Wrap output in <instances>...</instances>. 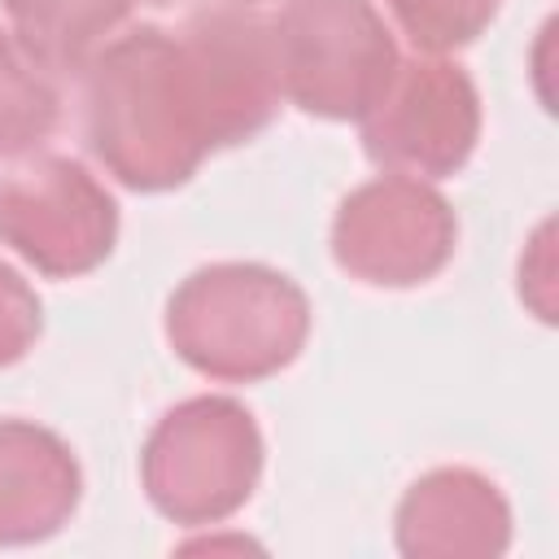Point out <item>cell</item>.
<instances>
[{"mask_svg": "<svg viewBox=\"0 0 559 559\" xmlns=\"http://www.w3.org/2000/svg\"><path fill=\"white\" fill-rule=\"evenodd\" d=\"M175 31L201 74L223 148L266 131L275 109L284 105L271 61L266 13L245 0H210L192 9Z\"/></svg>", "mask_w": 559, "mask_h": 559, "instance_id": "8", "label": "cell"}, {"mask_svg": "<svg viewBox=\"0 0 559 559\" xmlns=\"http://www.w3.org/2000/svg\"><path fill=\"white\" fill-rule=\"evenodd\" d=\"M83 498L74 450L44 424L0 419V546L57 537Z\"/></svg>", "mask_w": 559, "mask_h": 559, "instance_id": "10", "label": "cell"}, {"mask_svg": "<svg viewBox=\"0 0 559 559\" xmlns=\"http://www.w3.org/2000/svg\"><path fill=\"white\" fill-rule=\"evenodd\" d=\"M384 9L419 52L445 57L485 35L502 0H384Z\"/></svg>", "mask_w": 559, "mask_h": 559, "instance_id": "13", "label": "cell"}, {"mask_svg": "<svg viewBox=\"0 0 559 559\" xmlns=\"http://www.w3.org/2000/svg\"><path fill=\"white\" fill-rule=\"evenodd\" d=\"M266 35L280 100L328 122H358L402 61L371 0H284Z\"/></svg>", "mask_w": 559, "mask_h": 559, "instance_id": "4", "label": "cell"}, {"mask_svg": "<svg viewBox=\"0 0 559 559\" xmlns=\"http://www.w3.org/2000/svg\"><path fill=\"white\" fill-rule=\"evenodd\" d=\"M362 153L393 175L450 179L480 140V92L459 61L419 52L393 66L384 92L358 118Z\"/></svg>", "mask_w": 559, "mask_h": 559, "instance_id": "7", "label": "cell"}, {"mask_svg": "<svg viewBox=\"0 0 559 559\" xmlns=\"http://www.w3.org/2000/svg\"><path fill=\"white\" fill-rule=\"evenodd\" d=\"M245 4H253V0H245Z\"/></svg>", "mask_w": 559, "mask_h": 559, "instance_id": "16", "label": "cell"}, {"mask_svg": "<svg viewBox=\"0 0 559 559\" xmlns=\"http://www.w3.org/2000/svg\"><path fill=\"white\" fill-rule=\"evenodd\" d=\"M87 153L131 192H166L223 148L201 74L170 26L109 35L79 70Z\"/></svg>", "mask_w": 559, "mask_h": 559, "instance_id": "1", "label": "cell"}, {"mask_svg": "<svg viewBox=\"0 0 559 559\" xmlns=\"http://www.w3.org/2000/svg\"><path fill=\"white\" fill-rule=\"evenodd\" d=\"M0 245L48 280L87 275L118 245V201L66 153H9L0 157Z\"/></svg>", "mask_w": 559, "mask_h": 559, "instance_id": "5", "label": "cell"}, {"mask_svg": "<svg viewBox=\"0 0 559 559\" xmlns=\"http://www.w3.org/2000/svg\"><path fill=\"white\" fill-rule=\"evenodd\" d=\"M61 118L52 74L0 26V157L39 148Z\"/></svg>", "mask_w": 559, "mask_h": 559, "instance_id": "12", "label": "cell"}, {"mask_svg": "<svg viewBox=\"0 0 559 559\" xmlns=\"http://www.w3.org/2000/svg\"><path fill=\"white\" fill-rule=\"evenodd\" d=\"M459 249L454 205L415 175H376L341 197L332 214V262L371 288H415L450 266Z\"/></svg>", "mask_w": 559, "mask_h": 559, "instance_id": "6", "label": "cell"}, {"mask_svg": "<svg viewBox=\"0 0 559 559\" xmlns=\"http://www.w3.org/2000/svg\"><path fill=\"white\" fill-rule=\"evenodd\" d=\"M262 428L253 411L223 393L170 406L140 450V485L157 515L183 528L231 520L262 480Z\"/></svg>", "mask_w": 559, "mask_h": 559, "instance_id": "3", "label": "cell"}, {"mask_svg": "<svg viewBox=\"0 0 559 559\" xmlns=\"http://www.w3.org/2000/svg\"><path fill=\"white\" fill-rule=\"evenodd\" d=\"M9 17V35L48 70L79 74L83 61L122 31L131 17V0H0Z\"/></svg>", "mask_w": 559, "mask_h": 559, "instance_id": "11", "label": "cell"}, {"mask_svg": "<svg viewBox=\"0 0 559 559\" xmlns=\"http://www.w3.org/2000/svg\"><path fill=\"white\" fill-rule=\"evenodd\" d=\"M393 542L406 559H493L511 546V502L476 467H432L402 493Z\"/></svg>", "mask_w": 559, "mask_h": 559, "instance_id": "9", "label": "cell"}, {"mask_svg": "<svg viewBox=\"0 0 559 559\" xmlns=\"http://www.w3.org/2000/svg\"><path fill=\"white\" fill-rule=\"evenodd\" d=\"M39 332H44L39 293L22 280V271L0 262V367L22 362L35 349Z\"/></svg>", "mask_w": 559, "mask_h": 559, "instance_id": "14", "label": "cell"}, {"mask_svg": "<svg viewBox=\"0 0 559 559\" xmlns=\"http://www.w3.org/2000/svg\"><path fill=\"white\" fill-rule=\"evenodd\" d=\"M310 297L262 262L197 266L166 297V341L179 362L218 384H258L297 362L310 341Z\"/></svg>", "mask_w": 559, "mask_h": 559, "instance_id": "2", "label": "cell"}, {"mask_svg": "<svg viewBox=\"0 0 559 559\" xmlns=\"http://www.w3.org/2000/svg\"><path fill=\"white\" fill-rule=\"evenodd\" d=\"M131 4H170V0H131Z\"/></svg>", "mask_w": 559, "mask_h": 559, "instance_id": "15", "label": "cell"}]
</instances>
